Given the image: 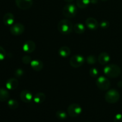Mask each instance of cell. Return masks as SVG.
<instances>
[{
	"label": "cell",
	"instance_id": "obj_13",
	"mask_svg": "<svg viewBox=\"0 0 122 122\" xmlns=\"http://www.w3.org/2000/svg\"><path fill=\"white\" fill-rule=\"evenodd\" d=\"M110 60V57L109 54L106 52H102L100 54L98 57V61L101 65H106Z\"/></svg>",
	"mask_w": 122,
	"mask_h": 122
},
{
	"label": "cell",
	"instance_id": "obj_30",
	"mask_svg": "<svg viewBox=\"0 0 122 122\" xmlns=\"http://www.w3.org/2000/svg\"><path fill=\"white\" fill-rule=\"evenodd\" d=\"M114 122H122V114H117L114 117Z\"/></svg>",
	"mask_w": 122,
	"mask_h": 122
},
{
	"label": "cell",
	"instance_id": "obj_28",
	"mask_svg": "<svg viewBox=\"0 0 122 122\" xmlns=\"http://www.w3.org/2000/svg\"><path fill=\"white\" fill-rule=\"evenodd\" d=\"M6 56V51L2 46H0V61L3 60Z\"/></svg>",
	"mask_w": 122,
	"mask_h": 122
},
{
	"label": "cell",
	"instance_id": "obj_31",
	"mask_svg": "<svg viewBox=\"0 0 122 122\" xmlns=\"http://www.w3.org/2000/svg\"><path fill=\"white\" fill-rule=\"evenodd\" d=\"M117 85L119 87H122V81H120V82H118Z\"/></svg>",
	"mask_w": 122,
	"mask_h": 122
},
{
	"label": "cell",
	"instance_id": "obj_19",
	"mask_svg": "<svg viewBox=\"0 0 122 122\" xmlns=\"http://www.w3.org/2000/svg\"><path fill=\"white\" fill-rule=\"evenodd\" d=\"M10 98V94L7 89L4 88H0V101L4 102L8 100Z\"/></svg>",
	"mask_w": 122,
	"mask_h": 122
},
{
	"label": "cell",
	"instance_id": "obj_3",
	"mask_svg": "<svg viewBox=\"0 0 122 122\" xmlns=\"http://www.w3.org/2000/svg\"><path fill=\"white\" fill-rule=\"evenodd\" d=\"M105 100L109 104H115L118 102L120 99V94L115 89L108 90L105 94Z\"/></svg>",
	"mask_w": 122,
	"mask_h": 122
},
{
	"label": "cell",
	"instance_id": "obj_12",
	"mask_svg": "<svg viewBox=\"0 0 122 122\" xmlns=\"http://www.w3.org/2000/svg\"><path fill=\"white\" fill-rule=\"evenodd\" d=\"M36 44L33 41L28 40L24 43L23 45V50L27 53H31L35 50Z\"/></svg>",
	"mask_w": 122,
	"mask_h": 122
},
{
	"label": "cell",
	"instance_id": "obj_6",
	"mask_svg": "<svg viewBox=\"0 0 122 122\" xmlns=\"http://www.w3.org/2000/svg\"><path fill=\"white\" fill-rule=\"evenodd\" d=\"M82 108L78 104H71L68 107V114L71 117H76L82 113Z\"/></svg>",
	"mask_w": 122,
	"mask_h": 122
},
{
	"label": "cell",
	"instance_id": "obj_32",
	"mask_svg": "<svg viewBox=\"0 0 122 122\" xmlns=\"http://www.w3.org/2000/svg\"><path fill=\"white\" fill-rule=\"evenodd\" d=\"M64 1H66V2H71L74 1V0H64Z\"/></svg>",
	"mask_w": 122,
	"mask_h": 122
},
{
	"label": "cell",
	"instance_id": "obj_17",
	"mask_svg": "<svg viewBox=\"0 0 122 122\" xmlns=\"http://www.w3.org/2000/svg\"><path fill=\"white\" fill-rule=\"evenodd\" d=\"M46 99V95L43 92H38L33 96V101L35 103L40 104L43 103Z\"/></svg>",
	"mask_w": 122,
	"mask_h": 122
},
{
	"label": "cell",
	"instance_id": "obj_21",
	"mask_svg": "<svg viewBox=\"0 0 122 122\" xmlns=\"http://www.w3.org/2000/svg\"><path fill=\"white\" fill-rule=\"evenodd\" d=\"M91 0H76V5L81 9L86 8L89 5Z\"/></svg>",
	"mask_w": 122,
	"mask_h": 122
},
{
	"label": "cell",
	"instance_id": "obj_18",
	"mask_svg": "<svg viewBox=\"0 0 122 122\" xmlns=\"http://www.w3.org/2000/svg\"><path fill=\"white\" fill-rule=\"evenodd\" d=\"M70 54H71V50L68 46H61L58 50V54L60 55V56L63 57V58L69 57Z\"/></svg>",
	"mask_w": 122,
	"mask_h": 122
},
{
	"label": "cell",
	"instance_id": "obj_15",
	"mask_svg": "<svg viewBox=\"0 0 122 122\" xmlns=\"http://www.w3.org/2000/svg\"><path fill=\"white\" fill-rule=\"evenodd\" d=\"M19 82L15 78H10L6 82V88L9 90H14L17 88Z\"/></svg>",
	"mask_w": 122,
	"mask_h": 122
},
{
	"label": "cell",
	"instance_id": "obj_27",
	"mask_svg": "<svg viewBox=\"0 0 122 122\" xmlns=\"http://www.w3.org/2000/svg\"><path fill=\"white\" fill-rule=\"evenodd\" d=\"M22 62L25 64H30L31 61H32V58L30 56H25L22 57Z\"/></svg>",
	"mask_w": 122,
	"mask_h": 122
},
{
	"label": "cell",
	"instance_id": "obj_7",
	"mask_svg": "<svg viewBox=\"0 0 122 122\" xmlns=\"http://www.w3.org/2000/svg\"><path fill=\"white\" fill-rule=\"evenodd\" d=\"M84 57L81 55H75L70 60V64L74 68H78L82 66L85 63Z\"/></svg>",
	"mask_w": 122,
	"mask_h": 122
},
{
	"label": "cell",
	"instance_id": "obj_16",
	"mask_svg": "<svg viewBox=\"0 0 122 122\" xmlns=\"http://www.w3.org/2000/svg\"><path fill=\"white\" fill-rule=\"evenodd\" d=\"M30 66L34 70L37 71H41L43 69L44 64L39 60H33L31 61Z\"/></svg>",
	"mask_w": 122,
	"mask_h": 122
},
{
	"label": "cell",
	"instance_id": "obj_4",
	"mask_svg": "<svg viewBox=\"0 0 122 122\" xmlns=\"http://www.w3.org/2000/svg\"><path fill=\"white\" fill-rule=\"evenodd\" d=\"M77 8L73 4H68L63 8V14L67 18H73L76 15Z\"/></svg>",
	"mask_w": 122,
	"mask_h": 122
},
{
	"label": "cell",
	"instance_id": "obj_29",
	"mask_svg": "<svg viewBox=\"0 0 122 122\" xmlns=\"http://www.w3.org/2000/svg\"><path fill=\"white\" fill-rule=\"evenodd\" d=\"M110 26V23L108 21H102L100 24V26L101 27L102 29H107Z\"/></svg>",
	"mask_w": 122,
	"mask_h": 122
},
{
	"label": "cell",
	"instance_id": "obj_14",
	"mask_svg": "<svg viewBox=\"0 0 122 122\" xmlns=\"http://www.w3.org/2000/svg\"><path fill=\"white\" fill-rule=\"evenodd\" d=\"M3 22L5 26H11L14 24V16L12 13H7L4 15Z\"/></svg>",
	"mask_w": 122,
	"mask_h": 122
},
{
	"label": "cell",
	"instance_id": "obj_2",
	"mask_svg": "<svg viewBox=\"0 0 122 122\" xmlns=\"http://www.w3.org/2000/svg\"><path fill=\"white\" fill-rule=\"evenodd\" d=\"M58 31L64 35L70 34L72 32L73 26L70 21L67 19H63L58 22L57 25Z\"/></svg>",
	"mask_w": 122,
	"mask_h": 122
},
{
	"label": "cell",
	"instance_id": "obj_23",
	"mask_svg": "<svg viewBox=\"0 0 122 122\" xmlns=\"http://www.w3.org/2000/svg\"><path fill=\"white\" fill-rule=\"evenodd\" d=\"M56 116L57 119H60V120H64L67 117V113L63 110L57 111L56 113Z\"/></svg>",
	"mask_w": 122,
	"mask_h": 122
},
{
	"label": "cell",
	"instance_id": "obj_26",
	"mask_svg": "<svg viewBox=\"0 0 122 122\" xmlns=\"http://www.w3.org/2000/svg\"><path fill=\"white\" fill-rule=\"evenodd\" d=\"M14 76L17 77H20L23 76L24 75V70L21 69H17L15 70L14 73Z\"/></svg>",
	"mask_w": 122,
	"mask_h": 122
},
{
	"label": "cell",
	"instance_id": "obj_22",
	"mask_svg": "<svg viewBox=\"0 0 122 122\" xmlns=\"http://www.w3.org/2000/svg\"><path fill=\"white\" fill-rule=\"evenodd\" d=\"M7 104H8V107L11 110H15L19 107L18 102L14 99H11V100H8Z\"/></svg>",
	"mask_w": 122,
	"mask_h": 122
},
{
	"label": "cell",
	"instance_id": "obj_11",
	"mask_svg": "<svg viewBox=\"0 0 122 122\" xmlns=\"http://www.w3.org/2000/svg\"><path fill=\"white\" fill-rule=\"evenodd\" d=\"M85 25L88 29L91 30H97L100 26L98 21L93 17H89L86 20Z\"/></svg>",
	"mask_w": 122,
	"mask_h": 122
},
{
	"label": "cell",
	"instance_id": "obj_8",
	"mask_svg": "<svg viewBox=\"0 0 122 122\" xmlns=\"http://www.w3.org/2000/svg\"><path fill=\"white\" fill-rule=\"evenodd\" d=\"M25 31V26L20 23H16L10 26V32L13 35L19 36L23 33Z\"/></svg>",
	"mask_w": 122,
	"mask_h": 122
},
{
	"label": "cell",
	"instance_id": "obj_5",
	"mask_svg": "<svg viewBox=\"0 0 122 122\" xmlns=\"http://www.w3.org/2000/svg\"><path fill=\"white\" fill-rule=\"evenodd\" d=\"M95 83L98 88L101 91L108 90L110 86V82L104 76H100L98 77Z\"/></svg>",
	"mask_w": 122,
	"mask_h": 122
},
{
	"label": "cell",
	"instance_id": "obj_1",
	"mask_svg": "<svg viewBox=\"0 0 122 122\" xmlns=\"http://www.w3.org/2000/svg\"><path fill=\"white\" fill-rule=\"evenodd\" d=\"M105 75L110 78H116L119 77L121 74V69L116 64H108L104 68Z\"/></svg>",
	"mask_w": 122,
	"mask_h": 122
},
{
	"label": "cell",
	"instance_id": "obj_25",
	"mask_svg": "<svg viewBox=\"0 0 122 122\" xmlns=\"http://www.w3.org/2000/svg\"><path fill=\"white\" fill-rule=\"evenodd\" d=\"M89 73V75H90V76L92 77H97L99 75L98 70L95 67H92L91 69H90Z\"/></svg>",
	"mask_w": 122,
	"mask_h": 122
},
{
	"label": "cell",
	"instance_id": "obj_33",
	"mask_svg": "<svg viewBox=\"0 0 122 122\" xmlns=\"http://www.w3.org/2000/svg\"><path fill=\"white\" fill-rule=\"evenodd\" d=\"M101 1H107V0H101Z\"/></svg>",
	"mask_w": 122,
	"mask_h": 122
},
{
	"label": "cell",
	"instance_id": "obj_20",
	"mask_svg": "<svg viewBox=\"0 0 122 122\" xmlns=\"http://www.w3.org/2000/svg\"><path fill=\"white\" fill-rule=\"evenodd\" d=\"M73 30L77 34H82L85 32V26L82 23H77L74 25Z\"/></svg>",
	"mask_w": 122,
	"mask_h": 122
},
{
	"label": "cell",
	"instance_id": "obj_9",
	"mask_svg": "<svg viewBox=\"0 0 122 122\" xmlns=\"http://www.w3.org/2000/svg\"><path fill=\"white\" fill-rule=\"evenodd\" d=\"M15 4L20 9L26 10L32 7L33 0H15Z\"/></svg>",
	"mask_w": 122,
	"mask_h": 122
},
{
	"label": "cell",
	"instance_id": "obj_10",
	"mask_svg": "<svg viewBox=\"0 0 122 122\" xmlns=\"http://www.w3.org/2000/svg\"><path fill=\"white\" fill-rule=\"evenodd\" d=\"M20 97L23 102H25V103H29L33 100V95H32L31 92L25 89L20 92Z\"/></svg>",
	"mask_w": 122,
	"mask_h": 122
},
{
	"label": "cell",
	"instance_id": "obj_24",
	"mask_svg": "<svg viewBox=\"0 0 122 122\" xmlns=\"http://www.w3.org/2000/svg\"><path fill=\"white\" fill-rule=\"evenodd\" d=\"M97 61H98V59H97L96 57L93 55H89L86 58V61L89 64H94L96 63Z\"/></svg>",
	"mask_w": 122,
	"mask_h": 122
}]
</instances>
